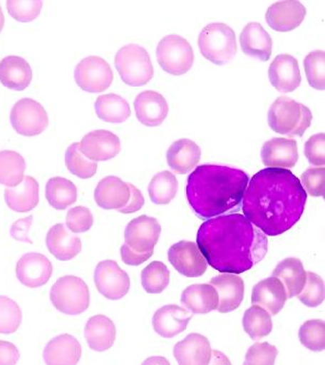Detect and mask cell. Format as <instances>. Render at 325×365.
<instances>
[{
  "label": "cell",
  "mask_w": 325,
  "mask_h": 365,
  "mask_svg": "<svg viewBox=\"0 0 325 365\" xmlns=\"http://www.w3.org/2000/svg\"><path fill=\"white\" fill-rule=\"evenodd\" d=\"M32 68L26 60L9 56L0 61V83L12 91H23L30 86Z\"/></svg>",
  "instance_id": "obj_28"
},
{
  "label": "cell",
  "mask_w": 325,
  "mask_h": 365,
  "mask_svg": "<svg viewBox=\"0 0 325 365\" xmlns=\"http://www.w3.org/2000/svg\"><path fill=\"white\" fill-rule=\"evenodd\" d=\"M130 199L129 183L115 176H108L98 183L95 200L100 207L105 210H122Z\"/></svg>",
  "instance_id": "obj_19"
},
{
  "label": "cell",
  "mask_w": 325,
  "mask_h": 365,
  "mask_svg": "<svg viewBox=\"0 0 325 365\" xmlns=\"http://www.w3.org/2000/svg\"><path fill=\"white\" fill-rule=\"evenodd\" d=\"M243 327L252 339L259 341L272 331L271 316L262 307L254 304L244 314Z\"/></svg>",
  "instance_id": "obj_38"
},
{
  "label": "cell",
  "mask_w": 325,
  "mask_h": 365,
  "mask_svg": "<svg viewBox=\"0 0 325 365\" xmlns=\"http://www.w3.org/2000/svg\"><path fill=\"white\" fill-rule=\"evenodd\" d=\"M298 158L296 140L274 138L267 141L262 147V163L268 168H293Z\"/></svg>",
  "instance_id": "obj_18"
},
{
  "label": "cell",
  "mask_w": 325,
  "mask_h": 365,
  "mask_svg": "<svg viewBox=\"0 0 325 365\" xmlns=\"http://www.w3.org/2000/svg\"><path fill=\"white\" fill-rule=\"evenodd\" d=\"M156 58L162 70L172 75L185 74L192 68L195 53L192 47L178 35H168L158 43Z\"/></svg>",
  "instance_id": "obj_8"
},
{
  "label": "cell",
  "mask_w": 325,
  "mask_h": 365,
  "mask_svg": "<svg viewBox=\"0 0 325 365\" xmlns=\"http://www.w3.org/2000/svg\"><path fill=\"white\" fill-rule=\"evenodd\" d=\"M46 199L54 210H66L77 201L76 185L68 179L53 177L46 185Z\"/></svg>",
  "instance_id": "obj_35"
},
{
  "label": "cell",
  "mask_w": 325,
  "mask_h": 365,
  "mask_svg": "<svg viewBox=\"0 0 325 365\" xmlns=\"http://www.w3.org/2000/svg\"><path fill=\"white\" fill-rule=\"evenodd\" d=\"M306 76L312 88L316 91L325 89V52L314 50L310 52L304 61Z\"/></svg>",
  "instance_id": "obj_41"
},
{
  "label": "cell",
  "mask_w": 325,
  "mask_h": 365,
  "mask_svg": "<svg viewBox=\"0 0 325 365\" xmlns=\"http://www.w3.org/2000/svg\"><path fill=\"white\" fill-rule=\"evenodd\" d=\"M210 285L220 296L218 312L229 314L239 308L244 298V281L233 273H224L210 279Z\"/></svg>",
  "instance_id": "obj_21"
},
{
  "label": "cell",
  "mask_w": 325,
  "mask_h": 365,
  "mask_svg": "<svg viewBox=\"0 0 325 365\" xmlns=\"http://www.w3.org/2000/svg\"><path fill=\"white\" fill-rule=\"evenodd\" d=\"M93 216L91 210L84 206H77L68 210L66 215V226L74 233H84L93 227Z\"/></svg>",
  "instance_id": "obj_47"
},
{
  "label": "cell",
  "mask_w": 325,
  "mask_h": 365,
  "mask_svg": "<svg viewBox=\"0 0 325 365\" xmlns=\"http://www.w3.org/2000/svg\"><path fill=\"white\" fill-rule=\"evenodd\" d=\"M10 120L14 130L26 137L41 135L49 124V118L43 106L30 98L21 99L14 104Z\"/></svg>",
  "instance_id": "obj_9"
},
{
  "label": "cell",
  "mask_w": 325,
  "mask_h": 365,
  "mask_svg": "<svg viewBox=\"0 0 325 365\" xmlns=\"http://www.w3.org/2000/svg\"><path fill=\"white\" fill-rule=\"evenodd\" d=\"M272 277H277L283 283L287 298H293L303 291L307 279V272L301 260L291 257L287 258L277 266Z\"/></svg>",
  "instance_id": "obj_33"
},
{
  "label": "cell",
  "mask_w": 325,
  "mask_h": 365,
  "mask_svg": "<svg viewBox=\"0 0 325 365\" xmlns=\"http://www.w3.org/2000/svg\"><path fill=\"white\" fill-rule=\"evenodd\" d=\"M66 165L70 173L81 179L93 178L98 170L97 162L81 153L78 143H73L66 150Z\"/></svg>",
  "instance_id": "obj_40"
},
{
  "label": "cell",
  "mask_w": 325,
  "mask_h": 365,
  "mask_svg": "<svg viewBox=\"0 0 325 365\" xmlns=\"http://www.w3.org/2000/svg\"><path fill=\"white\" fill-rule=\"evenodd\" d=\"M305 155L314 166H324L325 133L312 135L305 143Z\"/></svg>",
  "instance_id": "obj_49"
},
{
  "label": "cell",
  "mask_w": 325,
  "mask_h": 365,
  "mask_svg": "<svg viewBox=\"0 0 325 365\" xmlns=\"http://www.w3.org/2000/svg\"><path fill=\"white\" fill-rule=\"evenodd\" d=\"M43 1H7V9L14 20L20 22L34 21L41 14Z\"/></svg>",
  "instance_id": "obj_45"
},
{
  "label": "cell",
  "mask_w": 325,
  "mask_h": 365,
  "mask_svg": "<svg viewBox=\"0 0 325 365\" xmlns=\"http://www.w3.org/2000/svg\"><path fill=\"white\" fill-rule=\"evenodd\" d=\"M170 272L165 264L153 262L145 267L141 273L145 291L149 294H160L170 284Z\"/></svg>",
  "instance_id": "obj_39"
},
{
  "label": "cell",
  "mask_w": 325,
  "mask_h": 365,
  "mask_svg": "<svg viewBox=\"0 0 325 365\" xmlns=\"http://www.w3.org/2000/svg\"><path fill=\"white\" fill-rule=\"evenodd\" d=\"M278 356V349L269 343H257L249 348L245 365H274Z\"/></svg>",
  "instance_id": "obj_46"
},
{
  "label": "cell",
  "mask_w": 325,
  "mask_h": 365,
  "mask_svg": "<svg viewBox=\"0 0 325 365\" xmlns=\"http://www.w3.org/2000/svg\"><path fill=\"white\" fill-rule=\"evenodd\" d=\"M133 106L137 118L145 126H160L167 118V101L156 91H148L139 93Z\"/></svg>",
  "instance_id": "obj_20"
},
{
  "label": "cell",
  "mask_w": 325,
  "mask_h": 365,
  "mask_svg": "<svg viewBox=\"0 0 325 365\" xmlns=\"http://www.w3.org/2000/svg\"><path fill=\"white\" fill-rule=\"evenodd\" d=\"M46 244L52 255L61 262H68L81 252V240L68 232L63 223H57L48 231Z\"/></svg>",
  "instance_id": "obj_27"
},
{
  "label": "cell",
  "mask_w": 325,
  "mask_h": 365,
  "mask_svg": "<svg viewBox=\"0 0 325 365\" xmlns=\"http://www.w3.org/2000/svg\"><path fill=\"white\" fill-rule=\"evenodd\" d=\"M4 196L10 210L18 212H30L39 202L38 182L33 177L25 176L16 189L7 187Z\"/></svg>",
  "instance_id": "obj_31"
},
{
  "label": "cell",
  "mask_w": 325,
  "mask_h": 365,
  "mask_svg": "<svg viewBox=\"0 0 325 365\" xmlns=\"http://www.w3.org/2000/svg\"><path fill=\"white\" fill-rule=\"evenodd\" d=\"M115 68L123 81L133 87L143 86L151 81L154 74L153 64L147 50L135 43L118 50Z\"/></svg>",
  "instance_id": "obj_6"
},
{
  "label": "cell",
  "mask_w": 325,
  "mask_h": 365,
  "mask_svg": "<svg viewBox=\"0 0 325 365\" xmlns=\"http://www.w3.org/2000/svg\"><path fill=\"white\" fill-rule=\"evenodd\" d=\"M311 122V110L289 97H279L268 112L270 128L289 137H301Z\"/></svg>",
  "instance_id": "obj_4"
},
{
  "label": "cell",
  "mask_w": 325,
  "mask_h": 365,
  "mask_svg": "<svg viewBox=\"0 0 325 365\" xmlns=\"http://www.w3.org/2000/svg\"><path fill=\"white\" fill-rule=\"evenodd\" d=\"M26 162L16 151L0 152V185L16 187L24 178Z\"/></svg>",
  "instance_id": "obj_36"
},
{
  "label": "cell",
  "mask_w": 325,
  "mask_h": 365,
  "mask_svg": "<svg viewBox=\"0 0 325 365\" xmlns=\"http://www.w3.org/2000/svg\"><path fill=\"white\" fill-rule=\"evenodd\" d=\"M249 181V175L242 170L201 165L187 178V202L202 219L222 216L242 203Z\"/></svg>",
  "instance_id": "obj_3"
},
{
  "label": "cell",
  "mask_w": 325,
  "mask_h": 365,
  "mask_svg": "<svg viewBox=\"0 0 325 365\" xmlns=\"http://www.w3.org/2000/svg\"><path fill=\"white\" fill-rule=\"evenodd\" d=\"M301 185L305 189L306 193L311 196H324L325 194V168L316 167V168H308L301 175Z\"/></svg>",
  "instance_id": "obj_48"
},
{
  "label": "cell",
  "mask_w": 325,
  "mask_h": 365,
  "mask_svg": "<svg viewBox=\"0 0 325 365\" xmlns=\"http://www.w3.org/2000/svg\"><path fill=\"white\" fill-rule=\"evenodd\" d=\"M287 295L280 279L272 277L262 279L255 285L252 294V304L262 307L270 316H276L282 310Z\"/></svg>",
  "instance_id": "obj_22"
},
{
  "label": "cell",
  "mask_w": 325,
  "mask_h": 365,
  "mask_svg": "<svg viewBox=\"0 0 325 365\" xmlns=\"http://www.w3.org/2000/svg\"><path fill=\"white\" fill-rule=\"evenodd\" d=\"M197 245L215 270L233 274L251 270L268 252L266 235L241 214L207 219L197 231Z\"/></svg>",
  "instance_id": "obj_2"
},
{
  "label": "cell",
  "mask_w": 325,
  "mask_h": 365,
  "mask_svg": "<svg viewBox=\"0 0 325 365\" xmlns=\"http://www.w3.org/2000/svg\"><path fill=\"white\" fill-rule=\"evenodd\" d=\"M307 10L299 1H280L267 10L266 21L269 26L278 32H289L303 23Z\"/></svg>",
  "instance_id": "obj_16"
},
{
  "label": "cell",
  "mask_w": 325,
  "mask_h": 365,
  "mask_svg": "<svg viewBox=\"0 0 325 365\" xmlns=\"http://www.w3.org/2000/svg\"><path fill=\"white\" fill-rule=\"evenodd\" d=\"M33 216H29L27 218L20 219L12 225L11 233L12 237L18 241L27 242L32 244V240L29 237L31 226H32Z\"/></svg>",
  "instance_id": "obj_51"
},
{
  "label": "cell",
  "mask_w": 325,
  "mask_h": 365,
  "mask_svg": "<svg viewBox=\"0 0 325 365\" xmlns=\"http://www.w3.org/2000/svg\"><path fill=\"white\" fill-rule=\"evenodd\" d=\"M168 260L180 274L199 277L207 270V262L197 244L181 241L168 250Z\"/></svg>",
  "instance_id": "obj_12"
},
{
  "label": "cell",
  "mask_w": 325,
  "mask_h": 365,
  "mask_svg": "<svg viewBox=\"0 0 325 365\" xmlns=\"http://www.w3.org/2000/svg\"><path fill=\"white\" fill-rule=\"evenodd\" d=\"M20 359L18 348L9 341H0V365H14Z\"/></svg>",
  "instance_id": "obj_52"
},
{
  "label": "cell",
  "mask_w": 325,
  "mask_h": 365,
  "mask_svg": "<svg viewBox=\"0 0 325 365\" xmlns=\"http://www.w3.org/2000/svg\"><path fill=\"white\" fill-rule=\"evenodd\" d=\"M307 193L291 170L266 168L254 175L244 192L243 214L264 235L293 228L305 212Z\"/></svg>",
  "instance_id": "obj_1"
},
{
  "label": "cell",
  "mask_w": 325,
  "mask_h": 365,
  "mask_svg": "<svg viewBox=\"0 0 325 365\" xmlns=\"http://www.w3.org/2000/svg\"><path fill=\"white\" fill-rule=\"evenodd\" d=\"M298 337L301 343L312 351L325 349V323L322 320H310L301 325Z\"/></svg>",
  "instance_id": "obj_42"
},
{
  "label": "cell",
  "mask_w": 325,
  "mask_h": 365,
  "mask_svg": "<svg viewBox=\"0 0 325 365\" xmlns=\"http://www.w3.org/2000/svg\"><path fill=\"white\" fill-rule=\"evenodd\" d=\"M307 307H318L323 304L325 298L324 281L320 275L307 272V279L303 291L297 296Z\"/></svg>",
  "instance_id": "obj_44"
},
{
  "label": "cell",
  "mask_w": 325,
  "mask_h": 365,
  "mask_svg": "<svg viewBox=\"0 0 325 365\" xmlns=\"http://www.w3.org/2000/svg\"><path fill=\"white\" fill-rule=\"evenodd\" d=\"M162 227L152 217H138L131 220L125 230V242L135 252H153L160 239Z\"/></svg>",
  "instance_id": "obj_13"
},
{
  "label": "cell",
  "mask_w": 325,
  "mask_h": 365,
  "mask_svg": "<svg viewBox=\"0 0 325 365\" xmlns=\"http://www.w3.org/2000/svg\"><path fill=\"white\" fill-rule=\"evenodd\" d=\"M43 356L48 365H75L81 359V346L74 336L62 334L47 344Z\"/></svg>",
  "instance_id": "obj_24"
},
{
  "label": "cell",
  "mask_w": 325,
  "mask_h": 365,
  "mask_svg": "<svg viewBox=\"0 0 325 365\" xmlns=\"http://www.w3.org/2000/svg\"><path fill=\"white\" fill-rule=\"evenodd\" d=\"M210 341L200 334H190L176 344L174 356L180 365H206L212 358Z\"/></svg>",
  "instance_id": "obj_23"
},
{
  "label": "cell",
  "mask_w": 325,
  "mask_h": 365,
  "mask_svg": "<svg viewBox=\"0 0 325 365\" xmlns=\"http://www.w3.org/2000/svg\"><path fill=\"white\" fill-rule=\"evenodd\" d=\"M50 300L62 314L77 316L88 309L91 296L84 279L75 275H66L51 287Z\"/></svg>",
  "instance_id": "obj_7"
},
{
  "label": "cell",
  "mask_w": 325,
  "mask_h": 365,
  "mask_svg": "<svg viewBox=\"0 0 325 365\" xmlns=\"http://www.w3.org/2000/svg\"><path fill=\"white\" fill-rule=\"evenodd\" d=\"M181 302L192 314H206L218 308L220 296L212 285L195 284L183 291Z\"/></svg>",
  "instance_id": "obj_30"
},
{
  "label": "cell",
  "mask_w": 325,
  "mask_h": 365,
  "mask_svg": "<svg viewBox=\"0 0 325 365\" xmlns=\"http://www.w3.org/2000/svg\"><path fill=\"white\" fill-rule=\"evenodd\" d=\"M51 262L39 252H27L16 264L19 281L31 289H37L49 282L52 275Z\"/></svg>",
  "instance_id": "obj_14"
},
{
  "label": "cell",
  "mask_w": 325,
  "mask_h": 365,
  "mask_svg": "<svg viewBox=\"0 0 325 365\" xmlns=\"http://www.w3.org/2000/svg\"><path fill=\"white\" fill-rule=\"evenodd\" d=\"M95 110L100 120L111 124L126 122L131 114L128 102L115 93H108L98 97Z\"/></svg>",
  "instance_id": "obj_34"
},
{
  "label": "cell",
  "mask_w": 325,
  "mask_h": 365,
  "mask_svg": "<svg viewBox=\"0 0 325 365\" xmlns=\"http://www.w3.org/2000/svg\"><path fill=\"white\" fill-rule=\"evenodd\" d=\"M85 339L89 347L96 351L103 352L113 346L116 339V327L108 317H91L85 327Z\"/></svg>",
  "instance_id": "obj_29"
},
{
  "label": "cell",
  "mask_w": 325,
  "mask_h": 365,
  "mask_svg": "<svg viewBox=\"0 0 325 365\" xmlns=\"http://www.w3.org/2000/svg\"><path fill=\"white\" fill-rule=\"evenodd\" d=\"M129 187H130V199H129L128 203L125 207L118 210L122 214H133V212L140 210L143 206L145 205V197H143L140 190L137 189L131 183H129Z\"/></svg>",
  "instance_id": "obj_53"
},
{
  "label": "cell",
  "mask_w": 325,
  "mask_h": 365,
  "mask_svg": "<svg viewBox=\"0 0 325 365\" xmlns=\"http://www.w3.org/2000/svg\"><path fill=\"white\" fill-rule=\"evenodd\" d=\"M22 319L20 306L11 298L0 296V334L18 331Z\"/></svg>",
  "instance_id": "obj_43"
},
{
  "label": "cell",
  "mask_w": 325,
  "mask_h": 365,
  "mask_svg": "<svg viewBox=\"0 0 325 365\" xmlns=\"http://www.w3.org/2000/svg\"><path fill=\"white\" fill-rule=\"evenodd\" d=\"M75 81L87 93H102L111 86L113 71L105 60L96 56L85 58L75 68Z\"/></svg>",
  "instance_id": "obj_10"
},
{
  "label": "cell",
  "mask_w": 325,
  "mask_h": 365,
  "mask_svg": "<svg viewBox=\"0 0 325 365\" xmlns=\"http://www.w3.org/2000/svg\"><path fill=\"white\" fill-rule=\"evenodd\" d=\"M79 149L89 160L93 162H103L116 158L122 147L118 135L111 131L100 129L87 133L81 139Z\"/></svg>",
  "instance_id": "obj_15"
},
{
  "label": "cell",
  "mask_w": 325,
  "mask_h": 365,
  "mask_svg": "<svg viewBox=\"0 0 325 365\" xmlns=\"http://www.w3.org/2000/svg\"><path fill=\"white\" fill-rule=\"evenodd\" d=\"M199 47L208 61L217 66L230 63L237 51L234 31L224 23H210L200 34Z\"/></svg>",
  "instance_id": "obj_5"
},
{
  "label": "cell",
  "mask_w": 325,
  "mask_h": 365,
  "mask_svg": "<svg viewBox=\"0 0 325 365\" xmlns=\"http://www.w3.org/2000/svg\"><path fill=\"white\" fill-rule=\"evenodd\" d=\"M153 252H139L129 247L127 244H124L120 248V256H122L123 262L129 266H139L147 262L149 258L152 257Z\"/></svg>",
  "instance_id": "obj_50"
},
{
  "label": "cell",
  "mask_w": 325,
  "mask_h": 365,
  "mask_svg": "<svg viewBox=\"0 0 325 365\" xmlns=\"http://www.w3.org/2000/svg\"><path fill=\"white\" fill-rule=\"evenodd\" d=\"M242 50L249 57L268 61L272 53V39L259 23H249L239 36Z\"/></svg>",
  "instance_id": "obj_26"
},
{
  "label": "cell",
  "mask_w": 325,
  "mask_h": 365,
  "mask_svg": "<svg viewBox=\"0 0 325 365\" xmlns=\"http://www.w3.org/2000/svg\"><path fill=\"white\" fill-rule=\"evenodd\" d=\"M201 160V149L189 139H181L172 143L167 151V163L179 175H185L195 168Z\"/></svg>",
  "instance_id": "obj_32"
},
{
  "label": "cell",
  "mask_w": 325,
  "mask_h": 365,
  "mask_svg": "<svg viewBox=\"0 0 325 365\" xmlns=\"http://www.w3.org/2000/svg\"><path fill=\"white\" fill-rule=\"evenodd\" d=\"M269 79L274 88L287 93L296 91L301 83L298 61L291 54H280L269 68Z\"/></svg>",
  "instance_id": "obj_17"
},
{
  "label": "cell",
  "mask_w": 325,
  "mask_h": 365,
  "mask_svg": "<svg viewBox=\"0 0 325 365\" xmlns=\"http://www.w3.org/2000/svg\"><path fill=\"white\" fill-rule=\"evenodd\" d=\"M4 25H5V16H4L3 10H1V6H0V33L3 31Z\"/></svg>",
  "instance_id": "obj_54"
},
{
  "label": "cell",
  "mask_w": 325,
  "mask_h": 365,
  "mask_svg": "<svg viewBox=\"0 0 325 365\" xmlns=\"http://www.w3.org/2000/svg\"><path fill=\"white\" fill-rule=\"evenodd\" d=\"M178 191V180L172 173L160 172L152 178L149 185L151 201L158 205L170 204Z\"/></svg>",
  "instance_id": "obj_37"
},
{
  "label": "cell",
  "mask_w": 325,
  "mask_h": 365,
  "mask_svg": "<svg viewBox=\"0 0 325 365\" xmlns=\"http://www.w3.org/2000/svg\"><path fill=\"white\" fill-rule=\"evenodd\" d=\"M95 284L108 299H122L130 289L129 275L114 260L99 262L95 270Z\"/></svg>",
  "instance_id": "obj_11"
},
{
  "label": "cell",
  "mask_w": 325,
  "mask_h": 365,
  "mask_svg": "<svg viewBox=\"0 0 325 365\" xmlns=\"http://www.w3.org/2000/svg\"><path fill=\"white\" fill-rule=\"evenodd\" d=\"M191 316L185 309L176 304H168L158 309L153 317V327L156 333L165 339H172L187 329Z\"/></svg>",
  "instance_id": "obj_25"
}]
</instances>
